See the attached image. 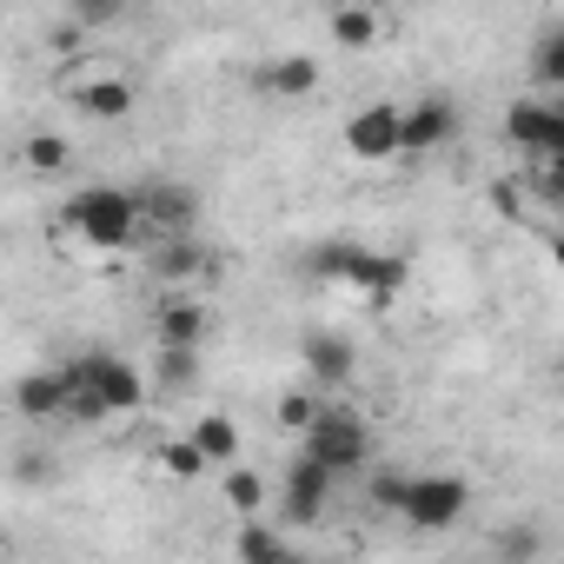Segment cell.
Segmentation results:
<instances>
[{
	"instance_id": "cell-1",
	"label": "cell",
	"mask_w": 564,
	"mask_h": 564,
	"mask_svg": "<svg viewBox=\"0 0 564 564\" xmlns=\"http://www.w3.org/2000/svg\"><path fill=\"white\" fill-rule=\"evenodd\" d=\"M306 272L319 279V286H346L359 293L372 313L399 306L405 293V279H412V259L405 252H386V246H359V239H319L306 252Z\"/></svg>"
},
{
	"instance_id": "cell-2",
	"label": "cell",
	"mask_w": 564,
	"mask_h": 564,
	"mask_svg": "<svg viewBox=\"0 0 564 564\" xmlns=\"http://www.w3.org/2000/svg\"><path fill=\"white\" fill-rule=\"evenodd\" d=\"M67 419L80 425H100V419H120V412H140L147 405V379L120 359V352H74L67 359Z\"/></svg>"
},
{
	"instance_id": "cell-3",
	"label": "cell",
	"mask_w": 564,
	"mask_h": 564,
	"mask_svg": "<svg viewBox=\"0 0 564 564\" xmlns=\"http://www.w3.org/2000/svg\"><path fill=\"white\" fill-rule=\"evenodd\" d=\"M54 226L87 239V246H100V252H127L147 232V206H140V186H87V193H74L61 206Z\"/></svg>"
},
{
	"instance_id": "cell-4",
	"label": "cell",
	"mask_w": 564,
	"mask_h": 564,
	"mask_svg": "<svg viewBox=\"0 0 564 564\" xmlns=\"http://www.w3.org/2000/svg\"><path fill=\"white\" fill-rule=\"evenodd\" d=\"M300 452L306 458H319V465H333L339 478H352V471H372V425L352 412V405H319V419L300 432Z\"/></svg>"
},
{
	"instance_id": "cell-5",
	"label": "cell",
	"mask_w": 564,
	"mask_h": 564,
	"mask_svg": "<svg viewBox=\"0 0 564 564\" xmlns=\"http://www.w3.org/2000/svg\"><path fill=\"white\" fill-rule=\"evenodd\" d=\"M471 511V485L458 471H412V491H405V524L419 531H452L458 518Z\"/></svg>"
},
{
	"instance_id": "cell-6",
	"label": "cell",
	"mask_w": 564,
	"mask_h": 564,
	"mask_svg": "<svg viewBox=\"0 0 564 564\" xmlns=\"http://www.w3.org/2000/svg\"><path fill=\"white\" fill-rule=\"evenodd\" d=\"M505 140H511L531 166H544L551 153H564L557 100H551V94H524V100H511V107H505Z\"/></svg>"
},
{
	"instance_id": "cell-7",
	"label": "cell",
	"mask_w": 564,
	"mask_h": 564,
	"mask_svg": "<svg viewBox=\"0 0 564 564\" xmlns=\"http://www.w3.org/2000/svg\"><path fill=\"white\" fill-rule=\"evenodd\" d=\"M346 153L352 160H399L405 153V107L399 100H372V107H359L352 120H346Z\"/></svg>"
},
{
	"instance_id": "cell-8",
	"label": "cell",
	"mask_w": 564,
	"mask_h": 564,
	"mask_svg": "<svg viewBox=\"0 0 564 564\" xmlns=\"http://www.w3.org/2000/svg\"><path fill=\"white\" fill-rule=\"evenodd\" d=\"M333 485H339V471L300 452V458L286 465V478H279V518H286V524H313V518L333 505Z\"/></svg>"
},
{
	"instance_id": "cell-9",
	"label": "cell",
	"mask_w": 564,
	"mask_h": 564,
	"mask_svg": "<svg viewBox=\"0 0 564 564\" xmlns=\"http://www.w3.org/2000/svg\"><path fill=\"white\" fill-rule=\"evenodd\" d=\"M213 339V306L193 300V293H166L153 306V346H180V352H199Z\"/></svg>"
},
{
	"instance_id": "cell-10",
	"label": "cell",
	"mask_w": 564,
	"mask_h": 564,
	"mask_svg": "<svg viewBox=\"0 0 564 564\" xmlns=\"http://www.w3.org/2000/svg\"><path fill=\"white\" fill-rule=\"evenodd\" d=\"M458 127H465L458 100L425 94V100H412V107H405V153H438V147H452V140H458Z\"/></svg>"
},
{
	"instance_id": "cell-11",
	"label": "cell",
	"mask_w": 564,
	"mask_h": 564,
	"mask_svg": "<svg viewBox=\"0 0 564 564\" xmlns=\"http://www.w3.org/2000/svg\"><path fill=\"white\" fill-rule=\"evenodd\" d=\"M300 359H306V372H313L319 392H339V386H352V372H359V352H352L346 333H306V339H300Z\"/></svg>"
},
{
	"instance_id": "cell-12",
	"label": "cell",
	"mask_w": 564,
	"mask_h": 564,
	"mask_svg": "<svg viewBox=\"0 0 564 564\" xmlns=\"http://www.w3.org/2000/svg\"><path fill=\"white\" fill-rule=\"evenodd\" d=\"M313 87H319L313 54H272V61L252 67V94H265V100H306Z\"/></svg>"
},
{
	"instance_id": "cell-13",
	"label": "cell",
	"mask_w": 564,
	"mask_h": 564,
	"mask_svg": "<svg viewBox=\"0 0 564 564\" xmlns=\"http://www.w3.org/2000/svg\"><path fill=\"white\" fill-rule=\"evenodd\" d=\"M67 366H41V372H21L14 379V412L21 419H67Z\"/></svg>"
},
{
	"instance_id": "cell-14",
	"label": "cell",
	"mask_w": 564,
	"mask_h": 564,
	"mask_svg": "<svg viewBox=\"0 0 564 564\" xmlns=\"http://www.w3.org/2000/svg\"><path fill=\"white\" fill-rule=\"evenodd\" d=\"M140 206H147V232H153V239L193 232V219H199L193 186H140Z\"/></svg>"
},
{
	"instance_id": "cell-15",
	"label": "cell",
	"mask_w": 564,
	"mask_h": 564,
	"mask_svg": "<svg viewBox=\"0 0 564 564\" xmlns=\"http://www.w3.org/2000/svg\"><path fill=\"white\" fill-rule=\"evenodd\" d=\"M153 272L166 279V286H180V279H213L219 259H213L193 232H173V239H153Z\"/></svg>"
},
{
	"instance_id": "cell-16",
	"label": "cell",
	"mask_w": 564,
	"mask_h": 564,
	"mask_svg": "<svg viewBox=\"0 0 564 564\" xmlns=\"http://www.w3.org/2000/svg\"><path fill=\"white\" fill-rule=\"evenodd\" d=\"M74 94V107L87 113V120H127L133 113V80L127 74H94V80H80V87H67Z\"/></svg>"
},
{
	"instance_id": "cell-17",
	"label": "cell",
	"mask_w": 564,
	"mask_h": 564,
	"mask_svg": "<svg viewBox=\"0 0 564 564\" xmlns=\"http://www.w3.org/2000/svg\"><path fill=\"white\" fill-rule=\"evenodd\" d=\"M326 34H333V47H346V54H372L379 41H386V14L379 8H333L326 14Z\"/></svg>"
},
{
	"instance_id": "cell-18",
	"label": "cell",
	"mask_w": 564,
	"mask_h": 564,
	"mask_svg": "<svg viewBox=\"0 0 564 564\" xmlns=\"http://www.w3.org/2000/svg\"><path fill=\"white\" fill-rule=\"evenodd\" d=\"M524 80H531L538 94H564V28H544V34H531Z\"/></svg>"
},
{
	"instance_id": "cell-19",
	"label": "cell",
	"mask_w": 564,
	"mask_h": 564,
	"mask_svg": "<svg viewBox=\"0 0 564 564\" xmlns=\"http://www.w3.org/2000/svg\"><path fill=\"white\" fill-rule=\"evenodd\" d=\"M186 432L199 438V452L213 458V471H219V465H239V445H246V438H239V425H232L226 412H199Z\"/></svg>"
},
{
	"instance_id": "cell-20",
	"label": "cell",
	"mask_w": 564,
	"mask_h": 564,
	"mask_svg": "<svg viewBox=\"0 0 564 564\" xmlns=\"http://www.w3.org/2000/svg\"><path fill=\"white\" fill-rule=\"evenodd\" d=\"M219 498L239 511V518H265V478L252 465H219Z\"/></svg>"
},
{
	"instance_id": "cell-21",
	"label": "cell",
	"mask_w": 564,
	"mask_h": 564,
	"mask_svg": "<svg viewBox=\"0 0 564 564\" xmlns=\"http://www.w3.org/2000/svg\"><path fill=\"white\" fill-rule=\"evenodd\" d=\"M232 551H239L246 564H279V557H293L286 531H272L265 518H246V524H239V538H232Z\"/></svg>"
},
{
	"instance_id": "cell-22",
	"label": "cell",
	"mask_w": 564,
	"mask_h": 564,
	"mask_svg": "<svg viewBox=\"0 0 564 564\" xmlns=\"http://www.w3.org/2000/svg\"><path fill=\"white\" fill-rule=\"evenodd\" d=\"M153 458H160V471H166V478H206V471H213V458L199 452V438H193V432L160 438V445H153Z\"/></svg>"
},
{
	"instance_id": "cell-23",
	"label": "cell",
	"mask_w": 564,
	"mask_h": 564,
	"mask_svg": "<svg viewBox=\"0 0 564 564\" xmlns=\"http://www.w3.org/2000/svg\"><path fill=\"white\" fill-rule=\"evenodd\" d=\"M405 491H412V471H379L372 465V478H366L372 511H405Z\"/></svg>"
},
{
	"instance_id": "cell-24",
	"label": "cell",
	"mask_w": 564,
	"mask_h": 564,
	"mask_svg": "<svg viewBox=\"0 0 564 564\" xmlns=\"http://www.w3.org/2000/svg\"><path fill=\"white\" fill-rule=\"evenodd\" d=\"M319 405H326V392H286V399H279V425L300 438V432L319 419Z\"/></svg>"
},
{
	"instance_id": "cell-25",
	"label": "cell",
	"mask_w": 564,
	"mask_h": 564,
	"mask_svg": "<svg viewBox=\"0 0 564 564\" xmlns=\"http://www.w3.org/2000/svg\"><path fill=\"white\" fill-rule=\"evenodd\" d=\"M67 14L80 21V28H94V34H107L120 14H127V0H67Z\"/></svg>"
},
{
	"instance_id": "cell-26",
	"label": "cell",
	"mask_w": 564,
	"mask_h": 564,
	"mask_svg": "<svg viewBox=\"0 0 564 564\" xmlns=\"http://www.w3.org/2000/svg\"><path fill=\"white\" fill-rule=\"evenodd\" d=\"M28 166L34 173H67V140L61 133H34L28 140Z\"/></svg>"
},
{
	"instance_id": "cell-27",
	"label": "cell",
	"mask_w": 564,
	"mask_h": 564,
	"mask_svg": "<svg viewBox=\"0 0 564 564\" xmlns=\"http://www.w3.org/2000/svg\"><path fill=\"white\" fill-rule=\"evenodd\" d=\"M193 372H199V352H180V346H160V386H166V392H180V386H193Z\"/></svg>"
},
{
	"instance_id": "cell-28",
	"label": "cell",
	"mask_w": 564,
	"mask_h": 564,
	"mask_svg": "<svg viewBox=\"0 0 564 564\" xmlns=\"http://www.w3.org/2000/svg\"><path fill=\"white\" fill-rule=\"evenodd\" d=\"M531 186H538V199H544V206H557V213H564V153H551L544 166H531Z\"/></svg>"
},
{
	"instance_id": "cell-29",
	"label": "cell",
	"mask_w": 564,
	"mask_h": 564,
	"mask_svg": "<svg viewBox=\"0 0 564 564\" xmlns=\"http://www.w3.org/2000/svg\"><path fill=\"white\" fill-rule=\"evenodd\" d=\"M551 265H557V272H564V232H557V239H551Z\"/></svg>"
},
{
	"instance_id": "cell-30",
	"label": "cell",
	"mask_w": 564,
	"mask_h": 564,
	"mask_svg": "<svg viewBox=\"0 0 564 564\" xmlns=\"http://www.w3.org/2000/svg\"><path fill=\"white\" fill-rule=\"evenodd\" d=\"M551 100H557V120H564V94H551Z\"/></svg>"
}]
</instances>
